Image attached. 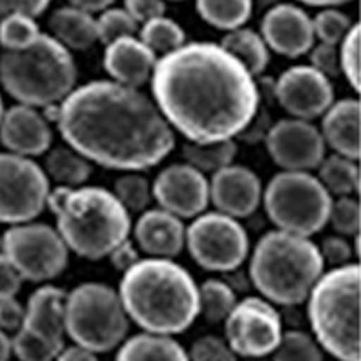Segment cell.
Segmentation results:
<instances>
[{"label": "cell", "mask_w": 361, "mask_h": 361, "mask_svg": "<svg viewBox=\"0 0 361 361\" xmlns=\"http://www.w3.org/2000/svg\"><path fill=\"white\" fill-rule=\"evenodd\" d=\"M152 99L190 143L237 140L260 109L257 80L221 44L192 42L157 58Z\"/></svg>", "instance_id": "6da1fadb"}, {"label": "cell", "mask_w": 361, "mask_h": 361, "mask_svg": "<svg viewBox=\"0 0 361 361\" xmlns=\"http://www.w3.org/2000/svg\"><path fill=\"white\" fill-rule=\"evenodd\" d=\"M44 112H53L47 119L66 145L103 169L145 172L176 147V132L154 99L112 80L83 83Z\"/></svg>", "instance_id": "7a4b0ae2"}, {"label": "cell", "mask_w": 361, "mask_h": 361, "mask_svg": "<svg viewBox=\"0 0 361 361\" xmlns=\"http://www.w3.org/2000/svg\"><path fill=\"white\" fill-rule=\"evenodd\" d=\"M118 295L145 333H185L199 316V286L173 259H141L123 271Z\"/></svg>", "instance_id": "3957f363"}, {"label": "cell", "mask_w": 361, "mask_h": 361, "mask_svg": "<svg viewBox=\"0 0 361 361\" xmlns=\"http://www.w3.org/2000/svg\"><path fill=\"white\" fill-rule=\"evenodd\" d=\"M47 208L69 251L87 260L107 259L132 230L130 214L114 193L102 186H54Z\"/></svg>", "instance_id": "277c9868"}, {"label": "cell", "mask_w": 361, "mask_h": 361, "mask_svg": "<svg viewBox=\"0 0 361 361\" xmlns=\"http://www.w3.org/2000/svg\"><path fill=\"white\" fill-rule=\"evenodd\" d=\"M325 271L311 237L273 230L259 238L250 259V280L271 304L300 305Z\"/></svg>", "instance_id": "5b68a950"}, {"label": "cell", "mask_w": 361, "mask_h": 361, "mask_svg": "<svg viewBox=\"0 0 361 361\" xmlns=\"http://www.w3.org/2000/svg\"><path fill=\"white\" fill-rule=\"evenodd\" d=\"M360 264L329 267L307 296V318L322 350L338 361H361Z\"/></svg>", "instance_id": "8992f818"}, {"label": "cell", "mask_w": 361, "mask_h": 361, "mask_svg": "<svg viewBox=\"0 0 361 361\" xmlns=\"http://www.w3.org/2000/svg\"><path fill=\"white\" fill-rule=\"evenodd\" d=\"M78 69L73 53L51 35L42 33L35 44L0 54V85L17 103L47 109L76 89Z\"/></svg>", "instance_id": "52a82bcc"}, {"label": "cell", "mask_w": 361, "mask_h": 361, "mask_svg": "<svg viewBox=\"0 0 361 361\" xmlns=\"http://www.w3.org/2000/svg\"><path fill=\"white\" fill-rule=\"evenodd\" d=\"M130 320L118 291L99 282L80 283L66 298V334L92 353L123 343Z\"/></svg>", "instance_id": "ba28073f"}, {"label": "cell", "mask_w": 361, "mask_h": 361, "mask_svg": "<svg viewBox=\"0 0 361 361\" xmlns=\"http://www.w3.org/2000/svg\"><path fill=\"white\" fill-rule=\"evenodd\" d=\"M333 197L311 172H286L271 177L262 204L276 230L312 237L327 226Z\"/></svg>", "instance_id": "9c48e42d"}, {"label": "cell", "mask_w": 361, "mask_h": 361, "mask_svg": "<svg viewBox=\"0 0 361 361\" xmlns=\"http://www.w3.org/2000/svg\"><path fill=\"white\" fill-rule=\"evenodd\" d=\"M2 253L24 280L49 282L66 271L71 251L56 228L31 221L8 226L2 233Z\"/></svg>", "instance_id": "30bf717a"}, {"label": "cell", "mask_w": 361, "mask_h": 361, "mask_svg": "<svg viewBox=\"0 0 361 361\" xmlns=\"http://www.w3.org/2000/svg\"><path fill=\"white\" fill-rule=\"evenodd\" d=\"M185 247L202 269L233 273L250 255V237L237 219L204 212L186 228Z\"/></svg>", "instance_id": "8fae6325"}, {"label": "cell", "mask_w": 361, "mask_h": 361, "mask_svg": "<svg viewBox=\"0 0 361 361\" xmlns=\"http://www.w3.org/2000/svg\"><path fill=\"white\" fill-rule=\"evenodd\" d=\"M51 180L31 157L0 152V222H31L47 208Z\"/></svg>", "instance_id": "7c38bea8"}, {"label": "cell", "mask_w": 361, "mask_h": 361, "mask_svg": "<svg viewBox=\"0 0 361 361\" xmlns=\"http://www.w3.org/2000/svg\"><path fill=\"white\" fill-rule=\"evenodd\" d=\"M226 341L237 356L259 360L273 354L282 340V316L262 296L238 300L224 320Z\"/></svg>", "instance_id": "4fadbf2b"}, {"label": "cell", "mask_w": 361, "mask_h": 361, "mask_svg": "<svg viewBox=\"0 0 361 361\" xmlns=\"http://www.w3.org/2000/svg\"><path fill=\"white\" fill-rule=\"evenodd\" d=\"M264 141L271 159L286 172H312L327 156L320 128L305 119H280L271 125Z\"/></svg>", "instance_id": "5bb4252c"}, {"label": "cell", "mask_w": 361, "mask_h": 361, "mask_svg": "<svg viewBox=\"0 0 361 361\" xmlns=\"http://www.w3.org/2000/svg\"><path fill=\"white\" fill-rule=\"evenodd\" d=\"M273 98L291 118L312 121L333 105L334 87L311 66H295L275 80Z\"/></svg>", "instance_id": "9a60e30c"}, {"label": "cell", "mask_w": 361, "mask_h": 361, "mask_svg": "<svg viewBox=\"0 0 361 361\" xmlns=\"http://www.w3.org/2000/svg\"><path fill=\"white\" fill-rule=\"evenodd\" d=\"M157 208L179 219H195L209 206V180L188 163H173L152 183Z\"/></svg>", "instance_id": "2e32d148"}, {"label": "cell", "mask_w": 361, "mask_h": 361, "mask_svg": "<svg viewBox=\"0 0 361 361\" xmlns=\"http://www.w3.org/2000/svg\"><path fill=\"white\" fill-rule=\"evenodd\" d=\"M260 37L267 49L286 58L304 56L316 40L309 13L288 2H279L267 9L260 22Z\"/></svg>", "instance_id": "e0dca14e"}, {"label": "cell", "mask_w": 361, "mask_h": 361, "mask_svg": "<svg viewBox=\"0 0 361 361\" xmlns=\"http://www.w3.org/2000/svg\"><path fill=\"white\" fill-rule=\"evenodd\" d=\"M262 180L244 164H230L209 179V204L237 221L250 217L262 204Z\"/></svg>", "instance_id": "ac0fdd59"}, {"label": "cell", "mask_w": 361, "mask_h": 361, "mask_svg": "<svg viewBox=\"0 0 361 361\" xmlns=\"http://www.w3.org/2000/svg\"><path fill=\"white\" fill-rule=\"evenodd\" d=\"M0 143L6 152L24 157L44 156L53 145L51 121L38 109L29 105H11L0 119Z\"/></svg>", "instance_id": "d6986e66"}, {"label": "cell", "mask_w": 361, "mask_h": 361, "mask_svg": "<svg viewBox=\"0 0 361 361\" xmlns=\"http://www.w3.org/2000/svg\"><path fill=\"white\" fill-rule=\"evenodd\" d=\"M134 243L152 259H176L185 250L186 226L183 219L161 208H148L134 226Z\"/></svg>", "instance_id": "ffe728a7"}, {"label": "cell", "mask_w": 361, "mask_h": 361, "mask_svg": "<svg viewBox=\"0 0 361 361\" xmlns=\"http://www.w3.org/2000/svg\"><path fill=\"white\" fill-rule=\"evenodd\" d=\"M157 54L150 51L137 37H125L105 45L103 69L112 82L140 89L150 82Z\"/></svg>", "instance_id": "44dd1931"}, {"label": "cell", "mask_w": 361, "mask_h": 361, "mask_svg": "<svg viewBox=\"0 0 361 361\" xmlns=\"http://www.w3.org/2000/svg\"><path fill=\"white\" fill-rule=\"evenodd\" d=\"M67 293L53 283H42L31 293L25 304V320L22 327L42 340L63 345L66 336Z\"/></svg>", "instance_id": "7402d4cb"}, {"label": "cell", "mask_w": 361, "mask_h": 361, "mask_svg": "<svg viewBox=\"0 0 361 361\" xmlns=\"http://www.w3.org/2000/svg\"><path fill=\"white\" fill-rule=\"evenodd\" d=\"M325 147L334 154L357 161L361 156V105L354 98L333 102L324 112L320 125Z\"/></svg>", "instance_id": "603a6c76"}, {"label": "cell", "mask_w": 361, "mask_h": 361, "mask_svg": "<svg viewBox=\"0 0 361 361\" xmlns=\"http://www.w3.org/2000/svg\"><path fill=\"white\" fill-rule=\"evenodd\" d=\"M51 37L69 51H87L98 42L96 18L73 6H63L51 13Z\"/></svg>", "instance_id": "cb8c5ba5"}, {"label": "cell", "mask_w": 361, "mask_h": 361, "mask_svg": "<svg viewBox=\"0 0 361 361\" xmlns=\"http://www.w3.org/2000/svg\"><path fill=\"white\" fill-rule=\"evenodd\" d=\"M116 361H190L188 353L172 336L141 333L123 340Z\"/></svg>", "instance_id": "d4e9b609"}, {"label": "cell", "mask_w": 361, "mask_h": 361, "mask_svg": "<svg viewBox=\"0 0 361 361\" xmlns=\"http://www.w3.org/2000/svg\"><path fill=\"white\" fill-rule=\"evenodd\" d=\"M44 172L56 186L80 188L92 176V163L69 145H62L45 152Z\"/></svg>", "instance_id": "484cf974"}, {"label": "cell", "mask_w": 361, "mask_h": 361, "mask_svg": "<svg viewBox=\"0 0 361 361\" xmlns=\"http://www.w3.org/2000/svg\"><path fill=\"white\" fill-rule=\"evenodd\" d=\"M221 45L230 54H233L238 62L246 67L251 76H260L267 69L269 63V53L266 42L260 33L247 27H238L228 31L222 38Z\"/></svg>", "instance_id": "4316f807"}, {"label": "cell", "mask_w": 361, "mask_h": 361, "mask_svg": "<svg viewBox=\"0 0 361 361\" xmlns=\"http://www.w3.org/2000/svg\"><path fill=\"white\" fill-rule=\"evenodd\" d=\"M318 180L331 193V197L356 195L360 192V166L357 161L340 154H329L318 164Z\"/></svg>", "instance_id": "83f0119b"}, {"label": "cell", "mask_w": 361, "mask_h": 361, "mask_svg": "<svg viewBox=\"0 0 361 361\" xmlns=\"http://www.w3.org/2000/svg\"><path fill=\"white\" fill-rule=\"evenodd\" d=\"M185 163L204 173L206 177L214 176L219 170L230 166L237 157V140L212 141V143H190L183 145Z\"/></svg>", "instance_id": "f1b7e54d"}, {"label": "cell", "mask_w": 361, "mask_h": 361, "mask_svg": "<svg viewBox=\"0 0 361 361\" xmlns=\"http://www.w3.org/2000/svg\"><path fill=\"white\" fill-rule=\"evenodd\" d=\"M199 17L221 31L244 27L253 13V0H195Z\"/></svg>", "instance_id": "f546056e"}, {"label": "cell", "mask_w": 361, "mask_h": 361, "mask_svg": "<svg viewBox=\"0 0 361 361\" xmlns=\"http://www.w3.org/2000/svg\"><path fill=\"white\" fill-rule=\"evenodd\" d=\"M237 302V291L226 280L209 279L199 286V314L204 316L206 322H224Z\"/></svg>", "instance_id": "4dcf8cb0"}, {"label": "cell", "mask_w": 361, "mask_h": 361, "mask_svg": "<svg viewBox=\"0 0 361 361\" xmlns=\"http://www.w3.org/2000/svg\"><path fill=\"white\" fill-rule=\"evenodd\" d=\"M140 40L156 54H166L186 44L185 29L169 17H157L145 22L140 29Z\"/></svg>", "instance_id": "1f68e13d"}, {"label": "cell", "mask_w": 361, "mask_h": 361, "mask_svg": "<svg viewBox=\"0 0 361 361\" xmlns=\"http://www.w3.org/2000/svg\"><path fill=\"white\" fill-rule=\"evenodd\" d=\"M112 193L125 206L128 214H143L154 201L152 183L141 172H125L123 176L118 177Z\"/></svg>", "instance_id": "d6a6232c"}, {"label": "cell", "mask_w": 361, "mask_h": 361, "mask_svg": "<svg viewBox=\"0 0 361 361\" xmlns=\"http://www.w3.org/2000/svg\"><path fill=\"white\" fill-rule=\"evenodd\" d=\"M40 35V27L33 17L15 13L0 18V45L4 47V51L25 49L35 44Z\"/></svg>", "instance_id": "836d02e7"}, {"label": "cell", "mask_w": 361, "mask_h": 361, "mask_svg": "<svg viewBox=\"0 0 361 361\" xmlns=\"http://www.w3.org/2000/svg\"><path fill=\"white\" fill-rule=\"evenodd\" d=\"M273 361H324V350L311 334L288 331L273 350Z\"/></svg>", "instance_id": "e575fe53"}, {"label": "cell", "mask_w": 361, "mask_h": 361, "mask_svg": "<svg viewBox=\"0 0 361 361\" xmlns=\"http://www.w3.org/2000/svg\"><path fill=\"white\" fill-rule=\"evenodd\" d=\"M338 56H340V71L349 85L356 92L361 90V27L354 24L345 35L343 40L338 44Z\"/></svg>", "instance_id": "d590c367"}, {"label": "cell", "mask_w": 361, "mask_h": 361, "mask_svg": "<svg viewBox=\"0 0 361 361\" xmlns=\"http://www.w3.org/2000/svg\"><path fill=\"white\" fill-rule=\"evenodd\" d=\"M63 347L66 345H54L42 340L24 327L11 336L13 356L18 361H54Z\"/></svg>", "instance_id": "8d00e7d4"}, {"label": "cell", "mask_w": 361, "mask_h": 361, "mask_svg": "<svg viewBox=\"0 0 361 361\" xmlns=\"http://www.w3.org/2000/svg\"><path fill=\"white\" fill-rule=\"evenodd\" d=\"M96 29L98 42L109 45L119 38L135 37V33L140 31V24L123 8H107L96 18Z\"/></svg>", "instance_id": "74e56055"}, {"label": "cell", "mask_w": 361, "mask_h": 361, "mask_svg": "<svg viewBox=\"0 0 361 361\" xmlns=\"http://www.w3.org/2000/svg\"><path fill=\"white\" fill-rule=\"evenodd\" d=\"M327 224L333 226V230L341 237H357L361 228L360 201L354 195L333 197Z\"/></svg>", "instance_id": "f35d334b"}, {"label": "cell", "mask_w": 361, "mask_h": 361, "mask_svg": "<svg viewBox=\"0 0 361 361\" xmlns=\"http://www.w3.org/2000/svg\"><path fill=\"white\" fill-rule=\"evenodd\" d=\"M350 27H353V22H350L349 15L336 8L322 9L312 18L314 38H318L322 44L338 45L343 40L345 35L349 33Z\"/></svg>", "instance_id": "ab89813d"}, {"label": "cell", "mask_w": 361, "mask_h": 361, "mask_svg": "<svg viewBox=\"0 0 361 361\" xmlns=\"http://www.w3.org/2000/svg\"><path fill=\"white\" fill-rule=\"evenodd\" d=\"M190 361H237V354L231 350L224 338L215 334L201 336L188 353Z\"/></svg>", "instance_id": "60d3db41"}, {"label": "cell", "mask_w": 361, "mask_h": 361, "mask_svg": "<svg viewBox=\"0 0 361 361\" xmlns=\"http://www.w3.org/2000/svg\"><path fill=\"white\" fill-rule=\"evenodd\" d=\"M309 60L311 67L322 73L325 78L333 82L334 78H340V56H338V45L331 44H316L309 51Z\"/></svg>", "instance_id": "b9f144b4"}, {"label": "cell", "mask_w": 361, "mask_h": 361, "mask_svg": "<svg viewBox=\"0 0 361 361\" xmlns=\"http://www.w3.org/2000/svg\"><path fill=\"white\" fill-rule=\"evenodd\" d=\"M325 266L329 267H340L345 264H350V259L354 255V247L347 240V237L341 235H331V237L324 238V243L318 246Z\"/></svg>", "instance_id": "7bdbcfd3"}, {"label": "cell", "mask_w": 361, "mask_h": 361, "mask_svg": "<svg viewBox=\"0 0 361 361\" xmlns=\"http://www.w3.org/2000/svg\"><path fill=\"white\" fill-rule=\"evenodd\" d=\"M25 320V305L17 296L0 300V329L8 334H15L22 329Z\"/></svg>", "instance_id": "ee69618b"}, {"label": "cell", "mask_w": 361, "mask_h": 361, "mask_svg": "<svg viewBox=\"0 0 361 361\" xmlns=\"http://www.w3.org/2000/svg\"><path fill=\"white\" fill-rule=\"evenodd\" d=\"M123 9L137 24H145L152 18L163 17L166 11V2L164 0H125Z\"/></svg>", "instance_id": "f6af8a7d"}, {"label": "cell", "mask_w": 361, "mask_h": 361, "mask_svg": "<svg viewBox=\"0 0 361 361\" xmlns=\"http://www.w3.org/2000/svg\"><path fill=\"white\" fill-rule=\"evenodd\" d=\"M51 0H0V18L8 15H27V17H40L49 8Z\"/></svg>", "instance_id": "bcb514c9"}, {"label": "cell", "mask_w": 361, "mask_h": 361, "mask_svg": "<svg viewBox=\"0 0 361 361\" xmlns=\"http://www.w3.org/2000/svg\"><path fill=\"white\" fill-rule=\"evenodd\" d=\"M22 282L24 279L18 275V271L9 262L8 257L0 251V300L17 296L22 288Z\"/></svg>", "instance_id": "7dc6e473"}, {"label": "cell", "mask_w": 361, "mask_h": 361, "mask_svg": "<svg viewBox=\"0 0 361 361\" xmlns=\"http://www.w3.org/2000/svg\"><path fill=\"white\" fill-rule=\"evenodd\" d=\"M140 253V247L135 246L134 240H132V238H127V240H123V243L111 251V255H109L107 259L111 260V264L114 266L116 271H121V273H123L128 267L134 266L137 260H141Z\"/></svg>", "instance_id": "c3c4849f"}, {"label": "cell", "mask_w": 361, "mask_h": 361, "mask_svg": "<svg viewBox=\"0 0 361 361\" xmlns=\"http://www.w3.org/2000/svg\"><path fill=\"white\" fill-rule=\"evenodd\" d=\"M54 361H99V357L98 354L92 353V350L74 343L71 345V347H63Z\"/></svg>", "instance_id": "681fc988"}, {"label": "cell", "mask_w": 361, "mask_h": 361, "mask_svg": "<svg viewBox=\"0 0 361 361\" xmlns=\"http://www.w3.org/2000/svg\"><path fill=\"white\" fill-rule=\"evenodd\" d=\"M112 4H114V0H69V6L90 13V15L105 11Z\"/></svg>", "instance_id": "f907efd6"}, {"label": "cell", "mask_w": 361, "mask_h": 361, "mask_svg": "<svg viewBox=\"0 0 361 361\" xmlns=\"http://www.w3.org/2000/svg\"><path fill=\"white\" fill-rule=\"evenodd\" d=\"M13 356L11 336L0 329V361H9Z\"/></svg>", "instance_id": "816d5d0a"}, {"label": "cell", "mask_w": 361, "mask_h": 361, "mask_svg": "<svg viewBox=\"0 0 361 361\" xmlns=\"http://www.w3.org/2000/svg\"><path fill=\"white\" fill-rule=\"evenodd\" d=\"M305 6H316V8H336V6L347 4L350 0H298Z\"/></svg>", "instance_id": "f5cc1de1"}, {"label": "cell", "mask_w": 361, "mask_h": 361, "mask_svg": "<svg viewBox=\"0 0 361 361\" xmlns=\"http://www.w3.org/2000/svg\"><path fill=\"white\" fill-rule=\"evenodd\" d=\"M280 0H253V6L257 4V6H260V8H266V6H275V4H279Z\"/></svg>", "instance_id": "db71d44e"}, {"label": "cell", "mask_w": 361, "mask_h": 361, "mask_svg": "<svg viewBox=\"0 0 361 361\" xmlns=\"http://www.w3.org/2000/svg\"><path fill=\"white\" fill-rule=\"evenodd\" d=\"M4 111H6L4 98H2V94H0V119H2V116H4Z\"/></svg>", "instance_id": "11a10c76"}, {"label": "cell", "mask_w": 361, "mask_h": 361, "mask_svg": "<svg viewBox=\"0 0 361 361\" xmlns=\"http://www.w3.org/2000/svg\"><path fill=\"white\" fill-rule=\"evenodd\" d=\"M0 251H2V233H0Z\"/></svg>", "instance_id": "9f6ffc18"}, {"label": "cell", "mask_w": 361, "mask_h": 361, "mask_svg": "<svg viewBox=\"0 0 361 361\" xmlns=\"http://www.w3.org/2000/svg\"><path fill=\"white\" fill-rule=\"evenodd\" d=\"M250 361H264V360H262V357H259V360H250Z\"/></svg>", "instance_id": "6f0895ef"}]
</instances>
